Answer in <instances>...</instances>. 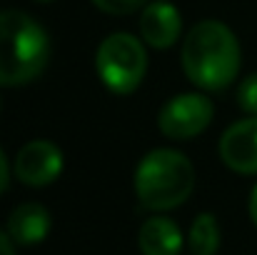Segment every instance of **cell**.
Listing matches in <instances>:
<instances>
[{"label": "cell", "instance_id": "obj_1", "mask_svg": "<svg viewBox=\"0 0 257 255\" xmlns=\"http://www.w3.org/2000/svg\"><path fill=\"white\" fill-rule=\"evenodd\" d=\"M182 70L202 90H222L240 73V43L220 20L192 25L182 43Z\"/></svg>", "mask_w": 257, "mask_h": 255}, {"label": "cell", "instance_id": "obj_2", "mask_svg": "<svg viewBox=\"0 0 257 255\" xmlns=\"http://www.w3.org/2000/svg\"><path fill=\"white\" fill-rule=\"evenodd\" d=\"M48 33L23 10H0V85L33 83L48 65Z\"/></svg>", "mask_w": 257, "mask_h": 255}, {"label": "cell", "instance_id": "obj_3", "mask_svg": "<svg viewBox=\"0 0 257 255\" xmlns=\"http://www.w3.org/2000/svg\"><path fill=\"white\" fill-rule=\"evenodd\" d=\"M195 188L192 163L172 148L150 150L135 170V195L148 210H172L182 205Z\"/></svg>", "mask_w": 257, "mask_h": 255}, {"label": "cell", "instance_id": "obj_4", "mask_svg": "<svg viewBox=\"0 0 257 255\" xmlns=\"http://www.w3.org/2000/svg\"><path fill=\"white\" fill-rule=\"evenodd\" d=\"M95 68L107 90L117 95L135 93L148 73V53L143 40L130 33L107 35L95 53Z\"/></svg>", "mask_w": 257, "mask_h": 255}, {"label": "cell", "instance_id": "obj_5", "mask_svg": "<svg viewBox=\"0 0 257 255\" xmlns=\"http://www.w3.org/2000/svg\"><path fill=\"white\" fill-rule=\"evenodd\" d=\"M215 108L200 93H180L170 98L158 115V128L170 140H190L212 123Z\"/></svg>", "mask_w": 257, "mask_h": 255}, {"label": "cell", "instance_id": "obj_6", "mask_svg": "<svg viewBox=\"0 0 257 255\" xmlns=\"http://www.w3.org/2000/svg\"><path fill=\"white\" fill-rule=\"evenodd\" d=\"M63 153L50 140H30L25 143L13 163V173L23 185L45 188L63 173Z\"/></svg>", "mask_w": 257, "mask_h": 255}, {"label": "cell", "instance_id": "obj_7", "mask_svg": "<svg viewBox=\"0 0 257 255\" xmlns=\"http://www.w3.org/2000/svg\"><path fill=\"white\" fill-rule=\"evenodd\" d=\"M220 158L235 173H257V115L232 123L220 138Z\"/></svg>", "mask_w": 257, "mask_h": 255}, {"label": "cell", "instance_id": "obj_8", "mask_svg": "<svg viewBox=\"0 0 257 255\" xmlns=\"http://www.w3.org/2000/svg\"><path fill=\"white\" fill-rule=\"evenodd\" d=\"M182 33L180 10L168 0H150L140 15V38L150 48H170Z\"/></svg>", "mask_w": 257, "mask_h": 255}, {"label": "cell", "instance_id": "obj_9", "mask_svg": "<svg viewBox=\"0 0 257 255\" xmlns=\"http://www.w3.org/2000/svg\"><path fill=\"white\" fill-rule=\"evenodd\" d=\"M50 233V213L40 203H23L8 218V235L18 245H38Z\"/></svg>", "mask_w": 257, "mask_h": 255}, {"label": "cell", "instance_id": "obj_10", "mask_svg": "<svg viewBox=\"0 0 257 255\" xmlns=\"http://www.w3.org/2000/svg\"><path fill=\"white\" fill-rule=\"evenodd\" d=\"M138 248L143 255H180L182 253V233L175 220L155 215L143 223L138 233Z\"/></svg>", "mask_w": 257, "mask_h": 255}, {"label": "cell", "instance_id": "obj_11", "mask_svg": "<svg viewBox=\"0 0 257 255\" xmlns=\"http://www.w3.org/2000/svg\"><path fill=\"white\" fill-rule=\"evenodd\" d=\"M187 248L192 255H217L220 250V225L212 213H200L187 233Z\"/></svg>", "mask_w": 257, "mask_h": 255}, {"label": "cell", "instance_id": "obj_12", "mask_svg": "<svg viewBox=\"0 0 257 255\" xmlns=\"http://www.w3.org/2000/svg\"><path fill=\"white\" fill-rule=\"evenodd\" d=\"M237 100H240V108L250 115H257V73L247 75L240 88H237Z\"/></svg>", "mask_w": 257, "mask_h": 255}, {"label": "cell", "instance_id": "obj_13", "mask_svg": "<svg viewBox=\"0 0 257 255\" xmlns=\"http://www.w3.org/2000/svg\"><path fill=\"white\" fill-rule=\"evenodd\" d=\"M92 3H95V8H100L102 13H110V15H127V13H135L148 5L145 0H92Z\"/></svg>", "mask_w": 257, "mask_h": 255}, {"label": "cell", "instance_id": "obj_14", "mask_svg": "<svg viewBox=\"0 0 257 255\" xmlns=\"http://www.w3.org/2000/svg\"><path fill=\"white\" fill-rule=\"evenodd\" d=\"M8 180H10V168H8V158L0 148V195L8 190Z\"/></svg>", "mask_w": 257, "mask_h": 255}, {"label": "cell", "instance_id": "obj_15", "mask_svg": "<svg viewBox=\"0 0 257 255\" xmlns=\"http://www.w3.org/2000/svg\"><path fill=\"white\" fill-rule=\"evenodd\" d=\"M0 255H15V248H13V238L8 233L0 230Z\"/></svg>", "mask_w": 257, "mask_h": 255}, {"label": "cell", "instance_id": "obj_16", "mask_svg": "<svg viewBox=\"0 0 257 255\" xmlns=\"http://www.w3.org/2000/svg\"><path fill=\"white\" fill-rule=\"evenodd\" d=\"M250 218H252V223H255V228H257V185L252 188V193H250Z\"/></svg>", "mask_w": 257, "mask_h": 255}, {"label": "cell", "instance_id": "obj_17", "mask_svg": "<svg viewBox=\"0 0 257 255\" xmlns=\"http://www.w3.org/2000/svg\"><path fill=\"white\" fill-rule=\"evenodd\" d=\"M35 3H53V0H35Z\"/></svg>", "mask_w": 257, "mask_h": 255}]
</instances>
